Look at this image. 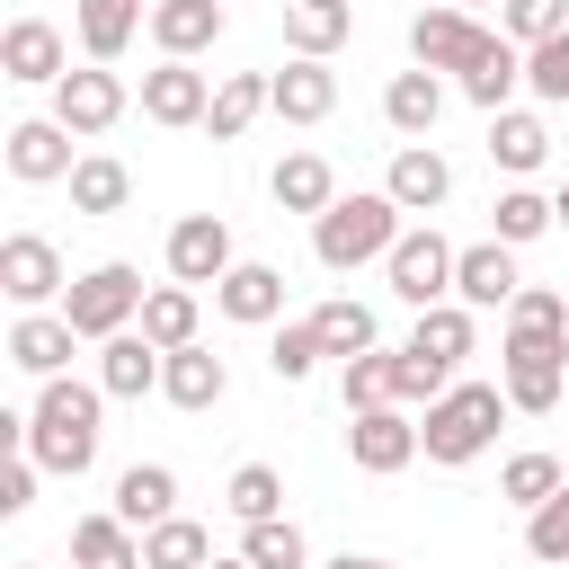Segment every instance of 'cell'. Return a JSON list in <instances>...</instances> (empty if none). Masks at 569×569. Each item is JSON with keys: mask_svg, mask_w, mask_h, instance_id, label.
Listing matches in <instances>:
<instances>
[{"mask_svg": "<svg viewBox=\"0 0 569 569\" xmlns=\"http://www.w3.org/2000/svg\"><path fill=\"white\" fill-rule=\"evenodd\" d=\"M0 293H9L18 311H44L53 293H71V284H62V258H53L44 231H9V240H0Z\"/></svg>", "mask_w": 569, "mask_h": 569, "instance_id": "cell-10", "label": "cell"}, {"mask_svg": "<svg viewBox=\"0 0 569 569\" xmlns=\"http://www.w3.org/2000/svg\"><path fill=\"white\" fill-rule=\"evenodd\" d=\"M498 44H507V36H498V27H480V18H471V9H453V0L409 18V53H418L427 71H453V80H471Z\"/></svg>", "mask_w": 569, "mask_h": 569, "instance_id": "cell-5", "label": "cell"}, {"mask_svg": "<svg viewBox=\"0 0 569 569\" xmlns=\"http://www.w3.org/2000/svg\"><path fill=\"white\" fill-rule=\"evenodd\" d=\"M98 409H107V391L98 382H71V373H53L44 391H36V409H27V453L44 462V471H62V480H80L89 462H98Z\"/></svg>", "mask_w": 569, "mask_h": 569, "instance_id": "cell-1", "label": "cell"}, {"mask_svg": "<svg viewBox=\"0 0 569 569\" xmlns=\"http://www.w3.org/2000/svg\"><path fill=\"white\" fill-rule=\"evenodd\" d=\"M18 569H44V560H18Z\"/></svg>", "mask_w": 569, "mask_h": 569, "instance_id": "cell-53", "label": "cell"}, {"mask_svg": "<svg viewBox=\"0 0 569 569\" xmlns=\"http://www.w3.org/2000/svg\"><path fill=\"white\" fill-rule=\"evenodd\" d=\"M391 356H400V347H365V356H347V373H338L347 409H382V400H391Z\"/></svg>", "mask_w": 569, "mask_h": 569, "instance_id": "cell-40", "label": "cell"}, {"mask_svg": "<svg viewBox=\"0 0 569 569\" xmlns=\"http://www.w3.org/2000/svg\"><path fill=\"white\" fill-rule=\"evenodd\" d=\"M204 560H213V542H204L196 516H160V525H142V569H204Z\"/></svg>", "mask_w": 569, "mask_h": 569, "instance_id": "cell-31", "label": "cell"}, {"mask_svg": "<svg viewBox=\"0 0 569 569\" xmlns=\"http://www.w3.org/2000/svg\"><path fill=\"white\" fill-rule=\"evenodd\" d=\"M560 569H569V560H560Z\"/></svg>", "mask_w": 569, "mask_h": 569, "instance_id": "cell-54", "label": "cell"}, {"mask_svg": "<svg viewBox=\"0 0 569 569\" xmlns=\"http://www.w3.org/2000/svg\"><path fill=\"white\" fill-rule=\"evenodd\" d=\"M329 107H338V80H329V62H320V53H293V62L276 71V116H284V124H320Z\"/></svg>", "mask_w": 569, "mask_h": 569, "instance_id": "cell-18", "label": "cell"}, {"mask_svg": "<svg viewBox=\"0 0 569 569\" xmlns=\"http://www.w3.org/2000/svg\"><path fill=\"white\" fill-rule=\"evenodd\" d=\"M560 222H569V187H560Z\"/></svg>", "mask_w": 569, "mask_h": 569, "instance_id": "cell-52", "label": "cell"}, {"mask_svg": "<svg viewBox=\"0 0 569 569\" xmlns=\"http://www.w3.org/2000/svg\"><path fill=\"white\" fill-rule=\"evenodd\" d=\"M453 9H489V0H453ZM498 9H507V0H498Z\"/></svg>", "mask_w": 569, "mask_h": 569, "instance_id": "cell-50", "label": "cell"}, {"mask_svg": "<svg viewBox=\"0 0 569 569\" xmlns=\"http://www.w3.org/2000/svg\"><path fill=\"white\" fill-rule=\"evenodd\" d=\"M507 329H569V302H560L551 284H525V293L507 302Z\"/></svg>", "mask_w": 569, "mask_h": 569, "instance_id": "cell-47", "label": "cell"}, {"mask_svg": "<svg viewBox=\"0 0 569 569\" xmlns=\"http://www.w3.org/2000/svg\"><path fill=\"white\" fill-rule=\"evenodd\" d=\"M124 196H133L124 160H107V151L71 160V213H124Z\"/></svg>", "mask_w": 569, "mask_h": 569, "instance_id": "cell-33", "label": "cell"}, {"mask_svg": "<svg viewBox=\"0 0 569 569\" xmlns=\"http://www.w3.org/2000/svg\"><path fill=\"white\" fill-rule=\"evenodd\" d=\"M204 569H249V560H204Z\"/></svg>", "mask_w": 569, "mask_h": 569, "instance_id": "cell-51", "label": "cell"}, {"mask_svg": "<svg viewBox=\"0 0 569 569\" xmlns=\"http://www.w3.org/2000/svg\"><path fill=\"white\" fill-rule=\"evenodd\" d=\"M560 480H569V462H560V453H507V471H498V489H507L525 516H533V507H542Z\"/></svg>", "mask_w": 569, "mask_h": 569, "instance_id": "cell-35", "label": "cell"}, {"mask_svg": "<svg viewBox=\"0 0 569 569\" xmlns=\"http://www.w3.org/2000/svg\"><path fill=\"white\" fill-rule=\"evenodd\" d=\"M213 36H222V0H151V44L160 53H187L196 62Z\"/></svg>", "mask_w": 569, "mask_h": 569, "instance_id": "cell-21", "label": "cell"}, {"mask_svg": "<svg viewBox=\"0 0 569 569\" xmlns=\"http://www.w3.org/2000/svg\"><path fill=\"white\" fill-rule=\"evenodd\" d=\"M347 453H356V471L391 480V471H409L427 445H418V427L400 418V400H382V409H347Z\"/></svg>", "mask_w": 569, "mask_h": 569, "instance_id": "cell-8", "label": "cell"}, {"mask_svg": "<svg viewBox=\"0 0 569 569\" xmlns=\"http://www.w3.org/2000/svg\"><path fill=\"white\" fill-rule=\"evenodd\" d=\"M71 27H80V44H89V62H116V53L133 44V27H142V0H80Z\"/></svg>", "mask_w": 569, "mask_h": 569, "instance_id": "cell-29", "label": "cell"}, {"mask_svg": "<svg viewBox=\"0 0 569 569\" xmlns=\"http://www.w3.org/2000/svg\"><path fill=\"white\" fill-rule=\"evenodd\" d=\"M525 89H533V98H551V107L569 98V27H560V36H542V44H525Z\"/></svg>", "mask_w": 569, "mask_h": 569, "instance_id": "cell-44", "label": "cell"}, {"mask_svg": "<svg viewBox=\"0 0 569 569\" xmlns=\"http://www.w3.org/2000/svg\"><path fill=\"white\" fill-rule=\"evenodd\" d=\"M382 116H391V133H409V142H418V133H436V116H445V80H436L427 62H418V71H400V80L382 89Z\"/></svg>", "mask_w": 569, "mask_h": 569, "instance_id": "cell-25", "label": "cell"}, {"mask_svg": "<svg viewBox=\"0 0 569 569\" xmlns=\"http://www.w3.org/2000/svg\"><path fill=\"white\" fill-rule=\"evenodd\" d=\"M231 516H240V525H267V516H284V480H276L267 462H240V471H231Z\"/></svg>", "mask_w": 569, "mask_h": 569, "instance_id": "cell-41", "label": "cell"}, {"mask_svg": "<svg viewBox=\"0 0 569 569\" xmlns=\"http://www.w3.org/2000/svg\"><path fill=\"white\" fill-rule=\"evenodd\" d=\"M142 267H124V258H107V267H89V276H71V293H62V320L80 329V338H116V329H133L142 320Z\"/></svg>", "mask_w": 569, "mask_h": 569, "instance_id": "cell-4", "label": "cell"}, {"mask_svg": "<svg viewBox=\"0 0 569 569\" xmlns=\"http://www.w3.org/2000/svg\"><path fill=\"white\" fill-rule=\"evenodd\" d=\"M525 551H533L542 569H560V560H569V480H560V489L525 516Z\"/></svg>", "mask_w": 569, "mask_h": 569, "instance_id": "cell-37", "label": "cell"}, {"mask_svg": "<svg viewBox=\"0 0 569 569\" xmlns=\"http://www.w3.org/2000/svg\"><path fill=\"white\" fill-rule=\"evenodd\" d=\"M116 516H124V525H160V516H178V471H169V462H133V471H116Z\"/></svg>", "mask_w": 569, "mask_h": 569, "instance_id": "cell-28", "label": "cell"}, {"mask_svg": "<svg viewBox=\"0 0 569 569\" xmlns=\"http://www.w3.org/2000/svg\"><path fill=\"white\" fill-rule=\"evenodd\" d=\"M240 258H231V222L222 213H178L169 222V276L178 284H222Z\"/></svg>", "mask_w": 569, "mask_h": 569, "instance_id": "cell-9", "label": "cell"}, {"mask_svg": "<svg viewBox=\"0 0 569 569\" xmlns=\"http://www.w3.org/2000/svg\"><path fill=\"white\" fill-rule=\"evenodd\" d=\"M542 151H551L542 116H516V107H498V116H489V160H498V169H516V178H525V169H542Z\"/></svg>", "mask_w": 569, "mask_h": 569, "instance_id": "cell-32", "label": "cell"}, {"mask_svg": "<svg viewBox=\"0 0 569 569\" xmlns=\"http://www.w3.org/2000/svg\"><path fill=\"white\" fill-rule=\"evenodd\" d=\"M445 391H453V365H436V356H418V347L391 356V400H445Z\"/></svg>", "mask_w": 569, "mask_h": 569, "instance_id": "cell-43", "label": "cell"}, {"mask_svg": "<svg viewBox=\"0 0 569 569\" xmlns=\"http://www.w3.org/2000/svg\"><path fill=\"white\" fill-rule=\"evenodd\" d=\"M9 178H27V187L71 178V124H62V116H27V124H9Z\"/></svg>", "mask_w": 569, "mask_h": 569, "instance_id": "cell-14", "label": "cell"}, {"mask_svg": "<svg viewBox=\"0 0 569 569\" xmlns=\"http://www.w3.org/2000/svg\"><path fill=\"white\" fill-rule=\"evenodd\" d=\"M498 373H507V400L516 409H560V382H569V329H507V356H498Z\"/></svg>", "mask_w": 569, "mask_h": 569, "instance_id": "cell-6", "label": "cell"}, {"mask_svg": "<svg viewBox=\"0 0 569 569\" xmlns=\"http://www.w3.org/2000/svg\"><path fill=\"white\" fill-rule=\"evenodd\" d=\"M391 240H400V204L391 196H338L329 213H311V258L338 267V276H356L365 258H391Z\"/></svg>", "mask_w": 569, "mask_h": 569, "instance_id": "cell-3", "label": "cell"}, {"mask_svg": "<svg viewBox=\"0 0 569 569\" xmlns=\"http://www.w3.org/2000/svg\"><path fill=\"white\" fill-rule=\"evenodd\" d=\"M267 187H276V204H284V213H329V204H338V178H329V160H320V151H284Z\"/></svg>", "mask_w": 569, "mask_h": 569, "instance_id": "cell-27", "label": "cell"}, {"mask_svg": "<svg viewBox=\"0 0 569 569\" xmlns=\"http://www.w3.org/2000/svg\"><path fill=\"white\" fill-rule=\"evenodd\" d=\"M507 382H453L445 400H427V427H418V445H427V462H480L489 445H498V427H507Z\"/></svg>", "mask_w": 569, "mask_h": 569, "instance_id": "cell-2", "label": "cell"}, {"mask_svg": "<svg viewBox=\"0 0 569 569\" xmlns=\"http://www.w3.org/2000/svg\"><path fill=\"white\" fill-rule=\"evenodd\" d=\"M311 320H320L329 356H365V347H373V302H347V293H338V302H320Z\"/></svg>", "mask_w": 569, "mask_h": 569, "instance_id": "cell-38", "label": "cell"}, {"mask_svg": "<svg viewBox=\"0 0 569 569\" xmlns=\"http://www.w3.org/2000/svg\"><path fill=\"white\" fill-rule=\"evenodd\" d=\"M71 338H80V329H71L62 311H27V320L9 329V365H18V373H36V382H53V373H62V356H71Z\"/></svg>", "mask_w": 569, "mask_h": 569, "instance_id": "cell-19", "label": "cell"}, {"mask_svg": "<svg viewBox=\"0 0 569 569\" xmlns=\"http://www.w3.org/2000/svg\"><path fill=\"white\" fill-rule=\"evenodd\" d=\"M453 240L436 231V222H418V231H400L391 240V258H382V276H391V293L409 302V311H427V302H445L453 293Z\"/></svg>", "mask_w": 569, "mask_h": 569, "instance_id": "cell-7", "label": "cell"}, {"mask_svg": "<svg viewBox=\"0 0 569 569\" xmlns=\"http://www.w3.org/2000/svg\"><path fill=\"white\" fill-rule=\"evenodd\" d=\"M320 356H329L320 320H293V329H276V347H267V373H276V382H302V373H311Z\"/></svg>", "mask_w": 569, "mask_h": 569, "instance_id": "cell-39", "label": "cell"}, {"mask_svg": "<svg viewBox=\"0 0 569 569\" xmlns=\"http://www.w3.org/2000/svg\"><path fill=\"white\" fill-rule=\"evenodd\" d=\"M0 71L9 80H62L71 71V53H62V27H44V18H9V36H0Z\"/></svg>", "mask_w": 569, "mask_h": 569, "instance_id": "cell-17", "label": "cell"}, {"mask_svg": "<svg viewBox=\"0 0 569 569\" xmlns=\"http://www.w3.org/2000/svg\"><path fill=\"white\" fill-rule=\"evenodd\" d=\"M133 329H142L151 347H196V284H151Z\"/></svg>", "mask_w": 569, "mask_h": 569, "instance_id": "cell-30", "label": "cell"}, {"mask_svg": "<svg viewBox=\"0 0 569 569\" xmlns=\"http://www.w3.org/2000/svg\"><path fill=\"white\" fill-rule=\"evenodd\" d=\"M160 365H169V347H151L142 329L98 338V391H107V400H142V391H160Z\"/></svg>", "mask_w": 569, "mask_h": 569, "instance_id": "cell-12", "label": "cell"}, {"mask_svg": "<svg viewBox=\"0 0 569 569\" xmlns=\"http://www.w3.org/2000/svg\"><path fill=\"white\" fill-rule=\"evenodd\" d=\"M489 213H498V240H507V249H525V240H542V231L560 222V204H542L533 187H507Z\"/></svg>", "mask_w": 569, "mask_h": 569, "instance_id": "cell-36", "label": "cell"}, {"mask_svg": "<svg viewBox=\"0 0 569 569\" xmlns=\"http://www.w3.org/2000/svg\"><path fill=\"white\" fill-rule=\"evenodd\" d=\"M204 107H213V89H204V71L187 53H169L160 71H142V116L151 124H204Z\"/></svg>", "mask_w": 569, "mask_h": 569, "instance_id": "cell-13", "label": "cell"}, {"mask_svg": "<svg viewBox=\"0 0 569 569\" xmlns=\"http://www.w3.org/2000/svg\"><path fill=\"white\" fill-rule=\"evenodd\" d=\"M160 391H169L178 409H213V400L231 391V365H222L213 347H169V365H160Z\"/></svg>", "mask_w": 569, "mask_h": 569, "instance_id": "cell-20", "label": "cell"}, {"mask_svg": "<svg viewBox=\"0 0 569 569\" xmlns=\"http://www.w3.org/2000/svg\"><path fill=\"white\" fill-rule=\"evenodd\" d=\"M71 569H142V542H133V525L107 507V516H80L71 525Z\"/></svg>", "mask_w": 569, "mask_h": 569, "instance_id": "cell-24", "label": "cell"}, {"mask_svg": "<svg viewBox=\"0 0 569 569\" xmlns=\"http://www.w3.org/2000/svg\"><path fill=\"white\" fill-rule=\"evenodd\" d=\"M516 80H525V53H516V44H498V53H489V62H480V71H471V80H462V98H471V107H489V116H498V107H507V89H516Z\"/></svg>", "mask_w": 569, "mask_h": 569, "instance_id": "cell-45", "label": "cell"}, {"mask_svg": "<svg viewBox=\"0 0 569 569\" xmlns=\"http://www.w3.org/2000/svg\"><path fill=\"white\" fill-rule=\"evenodd\" d=\"M498 18H507V44H542L569 27V0H507Z\"/></svg>", "mask_w": 569, "mask_h": 569, "instance_id": "cell-46", "label": "cell"}, {"mask_svg": "<svg viewBox=\"0 0 569 569\" xmlns=\"http://www.w3.org/2000/svg\"><path fill=\"white\" fill-rule=\"evenodd\" d=\"M347 36H356V9L347 0H284V44L293 53H320L329 62Z\"/></svg>", "mask_w": 569, "mask_h": 569, "instance_id": "cell-23", "label": "cell"}, {"mask_svg": "<svg viewBox=\"0 0 569 569\" xmlns=\"http://www.w3.org/2000/svg\"><path fill=\"white\" fill-rule=\"evenodd\" d=\"M329 569H391V560H373V551H347V560H329Z\"/></svg>", "mask_w": 569, "mask_h": 569, "instance_id": "cell-49", "label": "cell"}, {"mask_svg": "<svg viewBox=\"0 0 569 569\" xmlns=\"http://www.w3.org/2000/svg\"><path fill=\"white\" fill-rule=\"evenodd\" d=\"M53 116H62L71 133H107V124L124 116V80H116L107 62H89V71H62V80H53Z\"/></svg>", "mask_w": 569, "mask_h": 569, "instance_id": "cell-11", "label": "cell"}, {"mask_svg": "<svg viewBox=\"0 0 569 569\" xmlns=\"http://www.w3.org/2000/svg\"><path fill=\"white\" fill-rule=\"evenodd\" d=\"M213 302H222V320H249V329H258V320H276V311H284V276H276V267H258V258H240V267L213 284Z\"/></svg>", "mask_w": 569, "mask_h": 569, "instance_id": "cell-22", "label": "cell"}, {"mask_svg": "<svg viewBox=\"0 0 569 569\" xmlns=\"http://www.w3.org/2000/svg\"><path fill=\"white\" fill-rule=\"evenodd\" d=\"M36 471H44V462H36L27 445H9V462H0V516H27V507H36Z\"/></svg>", "mask_w": 569, "mask_h": 569, "instance_id": "cell-48", "label": "cell"}, {"mask_svg": "<svg viewBox=\"0 0 569 569\" xmlns=\"http://www.w3.org/2000/svg\"><path fill=\"white\" fill-rule=\"evenodd\" d=\"M382 196H391L400 213H436V204L453 196V169H445V151H427V142H400V151H391V178H382Z\"/></svg>", "mask_w": 569, "mask_h": 569, "instance_id": "cell-16", "label": "cell"}, {"mask_svg": "<svg viewBox=\"0 0 569 569\" xmlns=\"http://www.w3.org/2000/svg\"><path fill=\"white\" fill-rule=\"evenodd\" d=\"M409 347L436 356V365H462V356H471V302H427L418 329H409Z\"/></svg>", "mask_w": 569, "mask_h": 569, "instance_id": "cell-34", "label": "cell"}, {"mask_svg": "<svg viewBox=\"0 0 569 569\" xmlns=\"http://www.w3.org/2000/svg\"><path fill=\"white\" fill-rule=\"evenodd\" d=\"M453 293H462L471 311H498V302H516V293H525V276H516V249H507V240H471V249L453 258Z\"/></svg>", "mask_w": 569, "mask_h": 569, "instance_id": "cell-15", "label": "cell"}, {"mask_svg": "<svg viewBox=\"0 0 569 569\" xmlns=\"http://www.w3.org/2000/svg\"><path fill=\"white\" fill-rule=\"evenodd\" d=\"M258 107H276V80H267V71H231V80L213 89V107H204V133H213V142H240Z\"/></svg>", "mask_w": 569, "mask_h": 569, "instance_id": "cell-26", "label": "cell"}, {"mask_svg": "<svg viewBox=\"0 0 569 569\" xmlns=\"http://www.w3.org/2000/svg\"><path fill=\"white\" fill-rule=\"evenodd\" d=\"M240 560H249V569H302L311 551H302V533H293L284 516H267V525H249V533H240Z\"/></svg>", "mask_w": 569, "mask_h": 569, "instance_id": "cell-42", "label": "cell"}]
</instances>
